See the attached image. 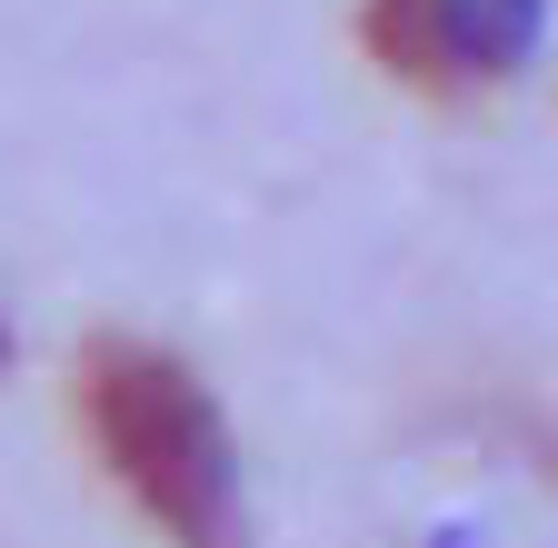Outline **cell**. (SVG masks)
<instances>
[{
    "mask_svg": "<svg viewBox=\"0 0 558 548\" xmlns=\"http://www.w3.org/2000/svg\"><path fill=\"white\" fill-rule=\"evenodd\" d=\"M81 419L100 468L130 489L170 548H240V439L190 360L150 339H90L81 360Z\"/></svg>",
    "mask_w": 558,
    "mask_h": 548,
    "instance_id": "6da1fadb",
    "label": "cell"
},
{
    "mask_svg": "<svg viewBox=\"0 0 558 548\" xmlns=\"http://www.w3.org/2000/svg\"><path fill=\"white\" fill-rule=\"evenodd\" d=\"M538 21H548V0H369L360 40L389 81L459 100V90L509 81L538 50Z\"/></svg>",
    "mask_w": 558,
    "mask_h": 548,
    "instance_id": "7a4b0ae2",
    "label": "cell"
},
{
    "mask_svg": "<svg viewBox=\"0 0 558 548\" xmlns=\"http://www.w3.org/2000/svg\"><path fill=\"white\" fill-rule=\"evenodd\" d=\"M0 369H11V309H0Z\"/></svg>",
    "mask_w": 558,
    "mask_h": 548,
    "instance_id": "3957f363",
    "label": "cell"
}]
</instances>
